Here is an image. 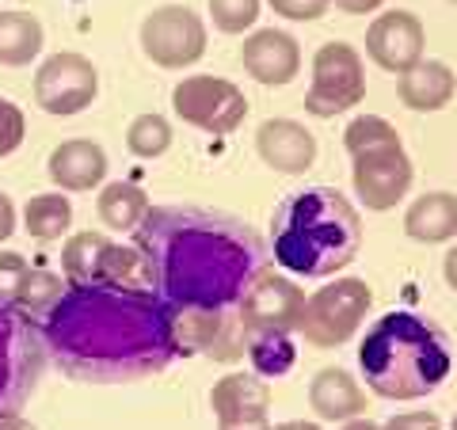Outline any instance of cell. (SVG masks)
<instances>
[{
  "label": "cell",
  "instance_id": "cell-5",
  "mask_svg": "<svg viewBox=\"0 0 457 430\" xmlns=\"http://www.w3.org/2000/svg\"><path fill=\"white\" fill-rule=\"evenodd\" d=\"M42 332L23 309L0 301V415H20L42 374Z\"/></svg>",
  "mask_w": 457,
  "mask_h": 430
},
{
  "label": "cell",
  "instance_id": "cell-10",
  "mask_svg": "<svg viewBox=\"0 0 457 430\" xmlns=\"http://www.w3.org/2000/svg\"><path fill=\"white\" fill-rule=\"evenodd\" d=\"M141 50L161 69H187L206 54V23L183 4H161L141 20Z\"/></svg>",
  "mask_w": 457,
  "mask_h": 430
},
{
  "label": "cell",
  "instance_id": "cell-36",
  "mask_svg": "<svg viewBox=\"0 0 457 430\" xmlns=\"http://www.w3.org/2000/svg\"><path fill=\"white\" fill-rule=\"evenodd\" d=\"M339 12H347V16H366V12H378L385 0H332Z\"/></svg>",
  "mask_w": 457,
  "mask_h": 430
},
{
  "label": "cell",
  "instance_id": "cell-3",
  "mask_svg": "<svg viewBox=\"0 0 457 430\" xmlns=\"http://www.w3.org/2000/svg\"><path fill=\"white\" fill-rule=\"evenodd\" d=\"M362 248V221L332 187L290 194L275 213V260L297 278H328Z\"/></svg>",
  "mask_w": 457,
  "mask_h": 430
},
{
  "label": "cell",
  "instance_id": "cell-42",
  "mask_svg": "<svg viewBox=\"0 0 457 430\" xmlns=\"http://www.w3.org/2000/svg\"><path fill=\"white\" fill-rule=\"evenodd\" d=\"M450 426H453V430H457V411H453V423H450Z\"/></svg>",
  "mask_w": 457,
  "mask_h": 430
},
{
  "label": "cell",
  "instance_id": "cell-37",
  "mask_svg": "<svg viewBox=\"0 0 457 430\" xmlns=\"http://www.w3.org/2000/svg\"><path fill=\"white\" fill-rule=\"evenodd\" d=\"M442 275H446V285L457 294V244L446 252V263H442Z\"/></svg>",
  "mask_w": 457,
  "mask_h": 430
},
{
  "label": "cell",
  "instance_id": "cell-41",
  "mask_svg": "<svg viewBox=\"0 0 457 430\" xmlns=\"http://www.w3.org/2000/svg\"><path fill=\"white\" fill-rule=\"evenodd\" d=\"M275 430H320L317 423H305V419H290V423H278Z\"/></svg>",
  "mask_w": 457,
  "mask_h": 430
},
{
  "label": "cell",
  "instance_id": "cell-34",
  "mask_svg": "<svg viewBox=\"0 0 457 430\" xmlns=\"http://www.w3.org/2000/svg\"><path fill=\"white\" fill-rule=\"evenodd\" d=\"M381 430H442V419L435 411H400Z\"/></svg>",
  "mask_w": 457,
  "mask_h": 430
},
{
  "label": "cell",
  "instance_id": "cell-13",
  "mask_svg": "<svg viewBox=\"0 0 457 430\" xmlns=\"http://www.w3.org/2000/svg\"><path fill=\"white\" fill-rule=\"evenodd\" d=\"M366 54L385 73H408L423 62V23L404 8H389L366 27Z\"/></svg>",
  "mask_w": 457,
  "mask_h": 430
},
{
  "label": "cell",
  "instance_id": "cell-7",
  "mask_svg": "<svg viewBox=\"0 0 457 430\" xmlns=\"http://www.w3.org/2000/svg\"><path fill=\"white\" fill-rule=\"evenodd\" d=\"M366 95V69L351 42H324L312 54V84L305 95V111L317 119H336V114L359 107Z\"/></svg>",
  "mask_w": 457,
  "mask_h": 430
},
{
  "label": "cell",
  "instance_id": "cell-30",
  "mask_svg": "<svg viewBox=\"0 0 457 430\" xmlns=\"http://www.w3.org/2000/svg\"><path fill=\"white\" fill-rule=\"evenodd\" d=\"M210 16L221 35H245L260 20V0H210Z\"/></svg>",
  "mask_w": 457,
  "mask_h": 430
},
{
  "label": "cell",
  "instance_id": "cell-2",
  "mask_svg": "<svg viewBox=\"0 0 457 430\" xmlns=\"http://www.w3.org/2000/svg\"><path fill=\"white\" fill-rule=\"evenodd\" d=\"M42 343L77 381H137L176 358L171 309L149 290L130 285H69L42 320Z\"/></svg>",
  "mask_w": 457,
  "mask_h": 430
},
{
  "label": "cell",
  "instance_id": "cell-16",
  "mask_svg": "<svg viewBox=\"0 0 457 430\" xmlns=\"http://www.w3.org/2000/svg\"><path fill=\"white\" fill-rule=\"evenodd\" d=\"M255 153L282 176H305L317 164V137L294 119H267L255 130Z\"/></svg>",
  "mask_w": 457,
  "mask_h": 430
},
{
  "label": "cell",
  "instance_id": "cell-1",
  "mask_svg": "<svg viewBox=\"0 0 457 430\" xmlns=\"http://www.w3.org/2000/svg\"><path fill=\"white\" fill-rule=\"evenodd\" d=\"M134 252L145 263L149 290L176 312L237 309L267 270L255 228L198 206H149L134 228Z\"/></svg>",
  "mask_w": 457,
  "mask_h": 430
},
{
  "label": "cell",
  "instance_id": "cell-18",
  "mask_svg": "<svg viewBox=\"0 0 457 430\" xmlns=\"http://www.w3.org/2000/svg\"><path fill=\"white\" fill-rule=\"evenodd\" d=\"M210 404L218 423H248V419H267L270 411V389L263 377L255 374H225L210 389Z\"/></svg>",
  "mask_w": 457,
  "mask_h": 430
},
{
  "label": "cell",
  "instance_id": "cell-35",
  "mask_svg": "<svg viewBox=\"0 0 457 430\" xmlns=\"http://www.w3.org/2000/svg\"><path fill=\"white\" fill-rule=\"evenodd\" d=\"M12 233H16V203L0 191V244H4Z\"/></svg>",
  "mask_w": 457,
  "mask_h": 430
},
{
  "label": "cell",
  "instance_id": "cell-8",
  "mask_svg": "<svg viewBox=\"0 0 457 430\" xmlns=\"http://www.w3.org/2000/svg\"><path fill=\"white\" fill-rule=\"evenodd\" d=\"M171 111L206 134H233L248 114V95L225 77H183L171 92Z\"/></svg>",
  "mask_w": 457,
  "mask_h": 430
},
{
  "label": "cell",
  "instance_id": "cell-38",
  "mask_svg": "<svg viewBox=\"0 0 457 430\" xmlns=\"http://www.w3.org/2000/svg\"><path fill=\"white\" fill-rule=\"evenodd\" d=\"M218 430H275L270 419H248V423H218Z\"/></svg>",
  "mask_w": 457,
  "mask_h": 430
},
{
  "label": "cell",
  "instance_id": "cell-39",
  "mask_svg": "<svg viewBox=\"0 0 457 430\" xmlns=\"http://www.w3.org/2000/svg\"><path fill=\"white\" fill-rule=\"evenodd\" d=\"M0 430H38V426L27 423L23 415H0Z\"/></svg>",
  "mask_w": 457,
  "mask_h": 430
},
{
  "label": "cell",
  "instance_id": "cell-9",
  "mask_svg": "<svg viewBox=\"0 0 457 430\" xmlns=\"http://www.w3.org/2000/svg\"><path fill=\"white\" fill-rule=\"evenodd\" d=\"M99 95V69L77 50H62L50 54L46 62L38 65L35 73V103L57 114V119H69V114H80L96 103Z\"/></svg>",
  "mask_w": 457,
  "mask_h": 430
},
{
  "label": "cell",
  "instance_id": "cell-12",
  "mask_svg": "<svg viewBox=\"0 0 457 430\" xmlns=\"http://www.w3.org/2000/svg\"><path fill=\"white\" fill-rule=\"evenodd\" d=\"M351 176L366 210H393L411 187V161L404 156V145L370 149L354 156Z\"/></svg>",
  "mask_w": 457,
  "mask_h": 430
},
{
  "label": "cell",
  "instance_id": "cell-23",
  "mask_svg": "<svg viewBox=\"0 0 457 430\" xmlns=\"http://www.w3.org/2000/svg\"><path fill=\"white\" fill-rule=\"evenodd\" d=\"M111 252V240L104 233H77L69 236V244L62 248V270L65 278L73 285H92L99 282V275H104V260Z\"/></svg>",
  "mask_w": 457,
  "mask_h": 430
},
{
  "label": "cell",
  "instance_id": "cell-31",
  "mask_svg": "<svg viewBox=\"0 0 457 430\" xmlns=\"http://www.w3.org/2000/svg\"><path fill=\"white\" fill-rule=\"evenodd\" d=\"M27 275H31V267H27L20 252H0V301L4 305H16Z\"/></svg>",
  "mask_w": 457,
  "mask_h": 430
},
{
  "label": "cell",
  "instance_id": "cell-26",
  "mask_svg": "<svg viewBox=\"0 0 457 430\" xmlns=\"http://www.w3.org/2000/svg\"><path fill=\"white\" fill-rule=\"evenodd\" d=\"M245 354L252 358V366L260 369L255 377H282L294 366V343L282 332H248Z\"/></svg>",
  "mask_w": 457,
  "mask_h": 430
},
{
  "label": "cell",
  "instance_id": "cell-40",
  "mask_svg": "<svg viewBox=\"0 0 457 430\" xmlns=\"http://www.w3.org/2000/svg\"><path fill=\"white\" fill-rule=\"evenodd\" d=\"M343 430H381L374 419H366V415H359V419H347L343 423Z\"/></svg>",
  "mask_w": 457,
  "mask_h": 430
},
{
  "label": "cell",
  "instance_id": "cell-11",
  "mask_svg": "<svg viewBox=\"0 0 457 430\" xmlns=\"http://www.w3.org/2000/svg\"><path fill=\"white\" fill-rule=\"evenodd\" d=\"M305 309V290L294 278H282L275 270H263L255 278L245 297L237 305V317L245 324V332H282L290 335L297 332V320H302Z\"/></svg>",
  "mask_w": 457,
  "mask_h": 430
},
{
  "label": "cell",
  "instance_id": "cell-43",
  "mask_svg": "<svg viewBox=\"0 0 457 430\" xmlns=\"http://www.w3.org/2000/svg\"><path fill=\"white\" fill-rule=\"evenodd\" d=\"M453 4H457V0H453Z\"/></svg>",
  "mask_w": 457,
  "mask_h": 430
},
{
  "label": "cell",
  "instance_id": "cell-28",
  "mask_svg": "<svg viewBox=\"0 0 457 430\" xmlns=\"http://www.w3.org/2000/svg\"><path fill=\"white\" fill-rule=\"evenodd\" d=\"M343 145H347L351 156H359V153H370V149L400 145V134L381 119V114H359V119L347 126V134H343Z\"/></svg>",
  "mask_w": 457,
  "mask_h": 430
},
{
  "label": "cell",
  "instance_id": "cell-32",
  "mask_svg": "<svg viewBox=\"0 0 457 430\" xmlns=\"http://www.w3.org/2000/svg\"><path fill=\"white\" fill-rule=\"evenodd\" d=\"M23 134H27V122H23V111L8 99H0V156H12L23 145Z\"/></svg>",
  "mask_w": 457,
  "mask_h": 430
},
{
  "label": "cell",
  "instance_id": "cell-14",
  "mask_svg": "<svg viewBox=\"0 0 457 430\" xmlns=\"http://www.w3.org/2000/svg\"><path fill=\"white\" fill-rule=\"evenodd\" d=\"M176 351H198V354H213L218 362H233L245 354L248 347V332L240 317H233V309L225 312H176Z\"/></svg>",
  "mask_w": 457,
  "mask_h": 430
},
{
  "label": "cell",
  "instance_id": "cell-27",
  "mask_svg": "<svg viewBox=\"0 0 457 430\" xmlns=\"http://www.w3.org/2000/svg\"><path fill=\"white\" fill-rule=\"evenodd\" d=\"M126 145H130L134 156L141 161H156V156H164L171 149V126L164 114H137L130 122V130H126Z\"/></svg>",
  "mask_w": 457,
  "mask_h": 430
},
{
  "label": "cell",
  "instance_id": "cell-29",
  "mask_svg": "<svg viewBox=\"0 0 457 430\" xmlns=\"http://www.w3.org/2000/svg\"><path fill=\"white\" fill-rule=\"evenodd\" d=\"M65 294V285L57 275H50V270H31L23 282V290L16 297V309H23L27 317H35V312H50L57 305V297Z\"/></svg>",
  "mask_w": 457,
  "mask_h": 430
},
{
  "label": "cell",
  "instance_id": "cell-33",
  "mask_svg": "<svg viewBox=\"0 0 457 430\" xmlns=\"http://www.w3.org/2000/svg\"><path fill=\"white\" fill-rule=\"evenodd\" d=\"M270 8L278 12L282 20H294V23H309V20H320L332 0H267Z\"/></svg>",
  "mask_w": 457,
  "mask_h": 430
},
{
  "label": "cell",
  "instance_id": "cell-22",
  "mask_svg": "<svg viewBox=\"0 0 457 430\" xmlns=\"http://www.w3.org/2000/svg\"><path fill=\"white\" fill-rule=\"evenodd\" d=\"M42 23L31 12H0V65H31L42 54Z\"/></svg>",
  "mask_w": 457,
  "mask_h": 430
},
{
  "label": "cell",
  "instance_id": "cell-24",
  "mask_svg": "<svg viewBox=\"0 0 457 430\" xmlns=\"http://www.w3.org/2000/svg\"><path fill=\"white\" fill-rule=\"evenodd\" d=\"M96 210L104 218V225L114 228V233H134L141 218L149 213V198L134 183H107L96 198Z\"/></svg>",
  "mask_w": 457,
  "mask_h": 430
},
{
  "label": "cell",
  "instance_id": "cell-4",
  "mask_svg": "<svg viewBox=\"0 0 457 430\" xmlns=\"http://www.w3.org/2000/svg\"><path fill=\"white\" fill-rule=\"evenodd\" d=\"M366 385L385 400H420L450 377V347L416 312H385L359 343Z\"/></svg>",
  "mask_w": 457,
  "mask_h": 430
},
{
  "label": "cell",
  "instance_id": "cell-20",
  "mask_svg": "<svg viewBox=\"0 0 457 430\" xmlns=\"http://www.w3.org/2000/svg\"><path fill=\"white\" fill-rule=\"evenodd\" d=\"M453 92H457L453 69L446 62H431V57H423L408 73H400V84H396L400 103L411 111H442L453 99Z\"/></svg>",
  "mask_w": 457,
  "mask_h": 430
},
{
  "label": "cell",
  "instance_id": "cell-25",
  "mask_svg": "<svg viewBox=\"0 0 457 430\" xmlns=\"http://www.w3.org/2000/svg\"><path fill=\"white\" fill-rule=\"evenodd\" d=\"M73 225V206L62 191H46V194H35L27 198L23 206V228L27 236L35 240H62Z\"/></svg>",
  "mask_w": 457,
  "mask_h": 430
},
{
  "label": "cell",
  "instance_id": "cell-19",
  "mask_svg": "<svg viewBox=\"0 0 457 430\" xmlns=\"http://www.w3.org/2000/svg\"><path fill=\"white\" fill-rule=\"evenodd\" d=\"M309 404L328 423H347V419H359V415H366L370 400H366V393L359 389V381H354L347 369L324 366L320 374L312 377V385H309Z\"/></svg>",
  "mask_w": 457,
  "mask_h": 430
},
{
  "label": "cell",
  "instance_id": "cell-21",
  "mask_svg": "<svg viewBox=\"0 0 457 430\" xmlns=\"http://www.w3.org/2000/svg\"><path fill=\"white\" fill-rule=\"evenodd\" d=\"M404 233L420 244L457 240V194H450V191L420 194L404 213Z\"/></svg>",
  "mask_w": 457,
  "mask_h": 430
},
{
  "label": "cell",
  "instance_id": "cell-17",
  "mask_svg": "<svg viewBox=\"0 0 457 430\" xmlns=\"http://www.w3.org/2000/svg\"><path fill=\"white\" fill-rule=\"evenodd\" d=\"M50 179L62 191L104 187V179H107V153H104V145H96V141H88V137L62 141V145L50 153Z\"/></svg>",
  "mask_w": 457,
  "mask_h": 430
},
{
  "label": "cell",
  "instance_id": "cell-15",
  "mask_svg": "<svg viewBox=\"0 0 457 430\" xmlns=\"http://www.w3.org/2000/svg\"><path fill=\"white\" fill-rule=\"evenodd\" d=\"M240 62H245L252 80L278 88V84H290L297 73H302V46H297L294 35L278 31V27H263V31L245 38Z\"/></svg>",
  "mask_w": 457,
  "mask_h": 430
},
{
  "label": "cell",
  "instance_id": "cell-6",
  "mask_svg": "<svg viewBox=\"0 0 457 430\" xmlns=\"http://www.w3.org/2000/svg\"><path fill=\"white\" fill-rule=\"evenodd\" d=\"M370 309H374V290L362 278H336L305 297L297 332L312 347H339V343L359 335Z\"/></svg>",
  "mask_w": 457,
  "mask_h": 430
}]
</instances>
